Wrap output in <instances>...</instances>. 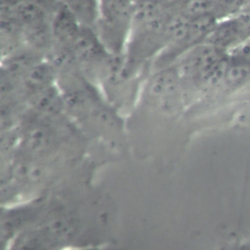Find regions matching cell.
<instances>
[{
    "label": "cell",
    "instance_id": "11",
    "mask_svg": "<svg viewBox=\"0 0 250 250\" xmlns=\"http://www.w3.org/2000/svg\"><path fill=\"white\" fill-rule=\"evenodd\" d=\"M82 25L94 28L98 18L99 0H62Z\"/></svg>",
    "mask_w": 250,
    "mask_h": 250
},
{
    "label": "cell",
    "instance_id": "9",
    "mask_svg": "<svg viewBox=\"0 0 250 250\" xmlns=\"http://www.w3.org/2000/svg\"><path fill=\"white\" fill-rule=\"evenodd\" d=\"M10 10L14 18L21 25L22 30L26 27L47 21L51 16L39 5L31 0H20L13 7H1Z\"/></svg>",
    "mask_w": 250,
    "mask_h": 250
},
{
    "label": "cell",
    "instance_id": "5",
    "mask_svg": "<svg viewBox=\"0 0 250 250\" xmlns=\"http://www.w3.org/2000/svg\"><path fill=\"white\" fill-rule=\"evenodd\" d=\"M249 37L250 14L242 10L235 16L219 20L205 42L229 53Z\"/></svg>",
    "mask_w": 250,
    "mask_h": 250
},
{
    "label": "cell",
    "instance_id": "13",
    "mask_svg": "<svg viewBox=\"0 0 250 250\" xmlns=\"http://www.w3.org/2000/svg\"><path fill=\"white\" fill-rule=\"evenodd\" d=\"M43 8L50 16L63 3L62 0H31Z\"/></svg>",
    "mask_w": 250,
    "mask_h": 250
},
{
    "label": "cell",
    "instance_id": "7",
    "mask_svg": "<svg viewBox=\"0 0 250 250\" xmlns=\"http://www.w3.org/2000/svg\"><path fill=\"white\" fill-rule=\"evenodd\" d=\"M56 83L55 68L47 59H44L36 63L21 80L20 84L21 95L27 104L29 98Z\"/></svg>",
    "mask_w": 250,
    "mask_h": 250
},
{
    "label": "cell",
    "instance_id": "3",
    "mask_svg": "<svg viewBox=\"0 0 250 250\" xmlns=\"http://www.w3.org/2000/svg\"><path fill=\"white\" fill-rule=\"evenodd\" d=\"M71 50L84 75L101 86L107 75L114 55L104 45L93 27L82 25Z\"/></svg>",
    "mask_w": 250,
    "mask_h": 250
},
{
    "label": "cell",
    "instance_id": "12",
    "mask_svg": "<svg viewBox=\"0 0 250 250\" xmlns=\"http://www.w3.org/2000/svg\"><path fill=\"white\" fill-rule=\"evenodd\" d=\"M161 7L170 15L180 14L188 0H158Z\"/></svg>",
    "mask_w": 250,
    "mask_h": 250
},
{
    "label": "cell",
    "instance_id": "6",
    "mask_svg": "<svg viewBox=\"0 0 250 250\" xmlns=\"http://www.w3.org/2000/svg\"><path fill=\"white\" fill-rule=\"evenodd\" d=\"M82 24L62 3L51 16V28L54 37V45L71 48L77 38Z\"/></svg>",
    "mask_w": 250,
    "mask_h": 250
},
{
    "label": "cell",
    "instance_id": "10",
    "mask_svg": "<svg viewBox=\"0 0 250 250\" xmlns=\"http://www.w3.org/2000/svg\"><path fill=\"white\" fill-rule=\"evenodd\" d=\"M250 81V63L232 60L229 57L223 88L233 90L241 87Z\"/></svg>",
    "mask_w": 250,
    "mask_h": 250
},
{
    "label": "cell",
    "instance_id": "4",
    "mask_svg": "<svg viewBox=\"0 0 250 250\" xmlns=\"http://www.w3.org/2000/svg\"><path fill=\"white\" fill-rule=\"evenodd\" d=\"M143 86L146 95L162 110L173 112L186 102L182 81L174 65L149 71Z\"/></svg>",
    "mask_w": 250,
    "mask_h": 250
},
{
    "label": "cell",
    "instance_id": "1",
    "mask_svg": "<svg viewBox=\"0 0 250 250\" xmlns=\"http://www.w3.org/2000/svg\"><path fill=\"white\" fill-rule=\"evenodd\" d=\"M172 15L158 0H134L133 22L124 52V63L134 73H144L166 44Z\"/></svg>",
    "mask_w": 250,
    "mask_h": 250
},
{
    "label": "cell",
    "instance_id": "8",
    "mask_svg": "<svg viewBox=\"0 0 250 250\" xmlns=\"http://www.w3.org/2000/svg\"><path fill=\"white\" fill-rule=\"evenodd\" d=\"M27 106L49 117H62L66 114L62 94L57 83L29 98Z\"/></svg>",
    "mask_w": 250,
    "mask_h": 250
},
{
    "label": "cell",
    "instance_id": "2",
    "mask_svg": "<svg viewBox=\"0 0 250 250\" xmlns=\"http://www.w3.org/2000/svg\"><path fill=\"white\" fill-rule=\"evenodd\" d=\"M134 0H99L94 29L112 54L124 55L133 22Z\"/></svg>",
    "mask_w": 250,
    "mask_h": 250
}]
</instances>
